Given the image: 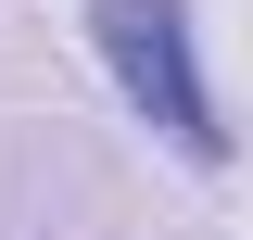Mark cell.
<instances>
[{
	"label": "cell",
	"mask_w": 253,
	"mask_h": 240,
	"mask_svg": "<svg viewBox=\"0 0 253 240\" xmlns=\"http://www.w3.org/2000/svg\"><path fill=\"white\" fill-rule=\"evenodd\" d=\"M89 38H101V63H114L139 126H165L190 164H228L215 89H203V51H190V0H89Z\"/></svg>",
	"instance_id": "6da1fadb"
}]
</instances>
